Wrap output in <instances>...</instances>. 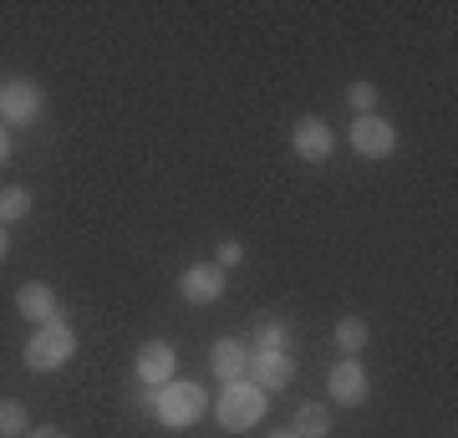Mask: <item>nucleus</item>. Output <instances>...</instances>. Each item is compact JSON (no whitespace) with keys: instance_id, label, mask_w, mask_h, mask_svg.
<instances>
[{"instance_id":"nucleus-1","label":"nucleus","mask_w":458,"mask_h":438,"mask_svg":"<svg viewBox=\"0 0 458 438\" xmlns=\"http://www.w3.org/2000/svg\"><path fill=\"white\" fill-rule=\"evenodd\" d=\"M209 408H214V418H219L225 434H250V428H260L265 408H270V392H260L250 377H240V382H225Z\"/></svg>"},{"instance_id":"nucleus-2","label":"nucleus","mask_w":458,"mask_h":438,"mask_svg":"<svg viewBox=\"0 0 458 438\" xmlns=\"http://www.w3.org/2000/svg\"><path fill=\"white\" fill-rule=\"evenodd\" d=\"M148 408H153V418L164 423V428H174V434H179V428H194V423L204 418L209 398H204V388H199V382L174 377V382H164V388H153Z\"/></svg>"},{"instance_id":"nucleus-3","label":"nucleus","mask_w":458,"mask_h":438,"mask_svg":"<svg viewBox=\"0 0 458 438\" xmlns=\"http://www.w3.org/2000/svg\"><path fill=\"white\" fill-rule=\"evenodd\" d=\"M77 357V331H72V322H47L36 326L31 341L21 347V362L31 367V373H56V367H66V362Z\"/></svg>"},{"instance_id":"nucleus-4","label":"nucleus","mask_w":458,"mask_h":438,"mask_svg":"<svg viewBox=\"0 0 458 438\" xmlns=\"http://www.w3.org/2000/svg\"><path fill=\"white\" fill-rule=\"evenodd\" d=\"M41 107H47L41 82H31V77L0 82V123L5 128H31L36 117H41Z\"/></svg>"},{"instance_id":"nucleus-5","label":"nucleus","mask_w":458,"mask_h":438,"mask_svg":"<svg viewBox=\"0 0 458 438\" xmlns=\"http://www.w3.org/2000/svg\"><path fill=\"white\" fill-rule=\"evenodd\" d=\"M352 148H357L361 159H372V163L393 159L397 153V128L387 123V117H377V113L352 117Z\"/></svg>"},{"instance_id":"nucleus-6","label":"nucleus","mask_w":458,"mask_h":438,"mask_svg":"<svg viewBox=\"0 0 458 438\" xmlns=\"http://www.w3.org/2000/svg\"><path fill=\"white\" fill-rule=\"evenodd\" d=\"M367 388H372V382H367V362H361V357H342L327 373V392L342 408H361V403H367Z\"/></svg>"},{"instance_id":"nucleus-7","label":"nucleus","mask_w":458,"mask_h":438,"mask_svg":"<svg viewBox=\"0 0 458 438\" xmlns=\"http://www.w3.org/2000/svg\"><path fill=\"white\" fill-rule=\"evenodd\" d=\"M336 148V133L327 128V117H301L291 128V153L301 163H327Z\"/></svg>"},{"instance_id":"nucleus-8","label":"nucleus","mask_w":458,"mask_h":438,"mask_svg":"<svg viewBox=\"0 0 458 438\" xmlns=\"http://www.w3.org/2000/svg\"><path fill=\"white\" fill-rule=\"evenodd\" d=\"M174 367H179V352H174L168 341H143L138 357H132V373H138L143 388H164V382H174Z\"/></svg>"},{"instance_id":"nucleus-9","label":"nucleus","mask_w":458,"mask_h":438,"mask_svg":"<svg viewBox=\"0 0 458 438\" xmlns=\"http://www.w3.org/2000/svg\"><path fill=\"white\" fill-rule=\"evenodd\" d=\"M250 382L260 392H280L295 382V357L291 352H250Z\"/></svg>"},{"instance_id":"nucleus-10","label":"nucleus","mask_w":458,"mask_h":438,"mask_svg":"<svg viewBox=\"0 0 458 438\" xmlns=\"http://www.w3.org/2000/svg\"><path fill=\"white\" fill-rule=\"evenodd\" d=\"M225 286H229V276L219 265H189L179 276V296L189 306H214V301L225 296Z\"/></svg>"},{"instance_id":"nucleus-11","label":"nucleus","mask_w":458,"mask_h":438,"mask_svg":"<svg viewBox=\"0 0 458 438\" xmlns=\"http://www.w3.org/2000/svg\"><path fill=\"white\" fill-rule=\"evenodd\" d=\"M209 367H214V377H219V388H225V382H240V377L250 373V347L240 337H219L209 347Z\"/></svg>"},{"instance_id":"nucleus-12","label":"nucleus","mask_w":458,"mask_h":438,"mask_svg":"<svg viewBox=\"0 0 458 438\" xmlns=\"http://www.w3.org/2000/svg\"><path fill=\"white\" fill-rule=\"evenodd\" d=\"M16 311L26 316V322H36V326H47V322H56V316H62L56 291H51L47 280H26V286L16 291Z\"/></svg>"},{"instance_id":"nucleus-13","label":"nucleus","mask_w":458,"mask_h":438,"mask_svg":"<svg viewBox=\"0 0 458 438\" xmlns=\"http://www.w3.org/2000/svg\"><path fill=\"white\" fill-rule=\"evenodd\" d=\"M291 434H295V438H331V413H327V403H301V408H295Z\"/></svg>"},{"instance_id":"nucleus-14","label":"nucleus","mask_w":458,"mask_h":438,"mask_svg":"<svg viewBox=\"0 0 458 438\" xmlns=\"http://www.w3.org/2000/svg\"><path fill=\"white\" fill-rule=\"evenodd\" d=\"M250 352H291V326L280 322V316H270V322L255 326V337L245 341Z\"/></svg>"},{"instance_id":"nucleus-15","label":"nucleus","mask_w":458,"mask_h":438,"mask_svg":"<svg viewBox=\"0 0 458 438\" xmlns=\"http://www.w3.org/2000/svg\"><path fill=\"white\" fill-rule=\"evenodd\" d=\"M367 337H372V331H367L361 316H342V322H336V352H342V357H361V352H367Z\"/></svg>"},{"instance_id":"nucleus-16","label":"nucleus","mask_w":458,"mask_h":438,"mask_svg":"<svg viewBox=\"0 0 458 438\" xmlns=\"http://www.w3.org/2000/svg\"><path fill=\"white\" fill-rule=\"evenodd\" d=\"M21 219H31V189H0V225H21Z\"/></svg>"},{"instance_id":"nucleus-17","label":"nucleus","mask_w":458,"mask_h":438,"mask_svg":"<svg viewBox=\"0 0 458 438\" xmlns=\"http://www.w3.org/2000/svg\"><path fill=\"white\" fill-rule=\"evenodd\" d=\"M26 428H31L26 403H16V398H0V438H26Z\"/></svg>"},{"instance_id":"nucleus-18","label":"nucleus","mask_w":458,"mask_h":438,"mask_svg":"<svg viewBox=\"0 0 458 438\" xmlns=\"http://www.w3.org/2000/svg\"><path fill=\"white\" fill-rule=\"evenodd\" d=\"M346 107H352L357 117L377 113V87L372 82H352V87H346Z\"/></svg>"},{"instance_id":"nucleus-19","label":"nucleus","mask_w":458,"mask_h":438,"mask_svg":"<svg viewBox=\"0 0 458 438\" xmlns=\"http://www.w3.org/2000/svg\"><path fill=\"white\" fill-rule=\"evenodd\" d=\"M240 260H245V245L240 240H219V250H214V265H219V271H234Z\"/></svg>"},{"instance_id":"nucleus-20","label":"nucleus","mask_w":458,"mask_h":438,"mask_svg":"<svg viewBox=\"0 0 458 438\" xmlns=\"http://www.w3.org/2000/svg\"><path fill=\"white\" fill-rule=\"evenodd\" d=\"M26 438H72L66 428H51V423H41V428H26Z\"/></svg>"},{"instance_id":"nucleus-21","label":"nucleus","mask_w":458,"mask_h":438,"mask_svg":"<svg viewBox=\"0 0 458 438\" xmlns=\"http://www.w3.org/2000/svg\"><path fill=\"white\" fill-rule=\"evenodd\" d=\"M11 159V128H5V123H0V163Z\"/></svg>"},{"instance_id":"nucleus-22","label":"nucleus","mask_w":458,"mask_h":438,"mask_svg":"<svg viewBox=\"0 0 458 438\" xmlns=\"http://www.w3.org/2000/svg\"><path fill=\"white\" fill-rule=\"evenodd\" d=\"M11 255V235H5V225H0V260Z\"/></svg>"},{"instance_id":"nucleus-23","label":"nucleus","mask_w":458,"mask_h":438,"mask_svg":"<svg viewBox=\"0 0 458 438\" xmlns=\"http://www.w3.org/2000/svg\"><path fill=\"white\" fill-rule=\"evenodd\" d=\"M270 438H295V434H291V428H276V434H270Z\"/></svg>"}]
</instances>
